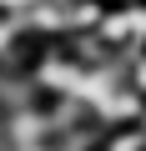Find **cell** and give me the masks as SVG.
<instances>
[{
    "instance_id": "1",
    "label": "cell",
    "mask_w": 146,
    "mask_h": 151,
    "mask_svg": "<svg viewBox=\"0 0 146 151\" xmlns=\"http://www.w3.org/2000/svg\"><path fill=\"white\" fill-rule=\"evenodd\" d=\"M0 45H5V30H0Z\"/></svg>"
}]
</instances>
